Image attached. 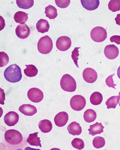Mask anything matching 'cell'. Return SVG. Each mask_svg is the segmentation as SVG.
I'll list each match as a JSON object with an SVG mask.
<instances>
[{"mask_svg": "<svg viewBox=\"0 0 120 150\" xmlns=\"http://www.w3.org/2000/svg\"><path fill=\"white\" fill-rule=\"evenodd\" d=\"M4 76L9 82L16 83L20 81L23 77L22 70L16 64L11 65L4 71Z\"/></svg>", "mask_w": 120, "mask_h": 150, "instance_id": "obj_1", "label": "cell"}, {"mask_svg": "<svg viewBox=\"0 0 120 150\" xmlns=\"http://www.w3.org/2000/svg\"><path fill=\"white\" fill-rule=\"evenodd\" d=\"M28 14L23 11H18L15 14L14 19L17 23L24 24L28 19Z\"/></svg>", "mask_w": 120, "mask_h": 150, "instance_id": "obj_21", "label": "cell"}, {"mask_svg": "<svg viewBox=\"0 0 120 150\" xmlns=\"http://www.w3.org/2000/svg\"><path fill=\"white\" fill-rule=\"evenodd\" d=\"M5 140L8 144L17 145L21 143L23 139L22 134L17 130L11 129L6 131L4 135Z\"/></svg>", "mask_w": 120, "mask_h": 150, "instance_id": "obj_4", "label": "cell"}, {"mask_svg": "<svg viewBox=\"0 0 120 150\" xmlns=\"http://www.w3.org/2000/svg\"><path fill=\"white\" fill-rule=\"evenodd\" d=\"M45 13L46 16L50 19H54L58 16L57 9L52 5H49L46 7Z\"/></svg>", "mask_w": 120, "mask_h": 150, "instance_id": "obj_25", "label": "cell"}, {"mask_svg": "<svg viewBox=\"0 0 120 150\" xmlns=\"http://www.w3.org/2000/svg\"><path fill=\"white\" fill-rule=\"evenodd\" d=\"M67 130L70 134L76 136L80 135L82 132V129L80 125L76 121L72 122L67 127Z\"/></svg>", "mask_w": 120, "mask_h": 150, "instance_id": "obj_16", "label": "cell"}, {"mask_svg": "<svg viewBox=\"0 0 120 150\" xmlns=\"http://www.w3.org/2000/svg\"><path fill=\"white\" fill-rule=\"evenodd\" d=\"M39 127L42 133H49L52 129V123L49 120L45 119L40 121L39 123Z\"/></svg>", "mask_w": 120, "mask_h": 150, "instance_id": "obj_18", "label": "cell"}, {"mask_svg": "<svg viewBox=\"0 0 120 150\" xmlns=\"http://www.w3.org/2000/svg\"><path fill=\"white\" fill-rule=\"evenodd\" d=\"M104 127L102 125V123H99L96 122L94 125H91L90 128L88 129L89 134L92 136H95L97 134H101L103 132V129Z\"/></svg>", "mask_w": 120, "mask_h": 150, "instance_id": "obj_19", "label": "cell"}, {"mask_svg": "<svg viewBox=\"0 0 120 150\" xmlns=\"http://www.w3.org/2000/svg\"><path fill=\"white\" fill-rule=\"evenodd\" d=\"M120 96H113L109 98L106 103L107 109H115L116 106L119 103Z\"/></svg>", "mask_w": 120, "mask_h": 150, "instance_id": "obj_26", "label": "cell"}, {"mask_svg": "<svg viewBox=\"0 0 120 150\" xmlns=\"http://www.w3.org/2000/svg\"><path fill=\"white\" fill-rule=\"evenodd\" d=\"M69 119L68 114L65 112H60L56 115L54 118L55 125L59 127H63L66 125Z\"/></svg>", "mask_w": 120, "mask_h": 150, "instance_id": "obj_13", "label": "cell"}, {"mask_svg": "<svg viewBox=\"0 0 120 150\" xmlns=\"http://www.w3.org/2000/svg\"><path fill=\"white\" fill-rule=\"evenodd\" d=\"M119 96H120V91L119 92ZM119 106H120V101L119 102Z\"/></svg>", "mask_w": 120, "mask_h": 150, "instance_id": "obj_39", "label": "cell"}, {"mask_svg": "<svg viewBox=\"0 0 120 150\" xmlns=\"http://www.w3.org/2000/svg\"><path fill=\"white\" fill-rule=\"evenodd\" d=\"M53 42L48 35L41 38L39 40L37 49L39 52L42 54L49 53L53 49Z\"/></svg>", "mask_w": 120, "mask_h": 150, "instance_id": "obj_3", "label": "cell"}, {"mask_svg": "<svg viewBox=\"0 0 120 150\" xmlns=\"http://www.w3.org/2000/svg\"><path fill=\"white\" fill-rule=\"evenodd\" d=\"M38 132H36L30 134L28 138L27 139V142L32 146L42 147V145L40 143L41 140H40V138L38 137Z\"/></svg>", "mask_w": 120, "mask_h": 150, "instance_id": "obj_20", "label": "cell"}, {"mask_svg": "<svg viewBox=\"0 0 120 150\" xmlns=\"http://www.w3.org/2000/svg\"><path fill=\"white\" fill-rule=\"evenodd\" d=\"M119 48L114 45H109L105 47L104 54L108 59L113 60L115 59L119 54Z\"/></svg>", "mask_w": 120, "mask_h": 150, "instance_id": "obj_11", "label": "cell"}, {"mask_svg": "<svg viewBox=\"0 0 120 150\" xmlns=\"http://www.w3.org/2000/svg\"><path fill=\"white\" fill-rule=\"evenodd\" d=\"M71 38L66 36H61L56 41V47L61 51H67L71 48Z\"/></svg>", "mask_w": 120, "mask_h": 150, "instance_id": "obj_8", "label": "cell"}, {"mask_svg": "<svg viewBox=\"0 0 120 150\" xmlns=\"http://www.w3.org/2000/svg\"><path fill=\"white\" fill-rule=\"evenodd\" d=\"M83 76L84 80L88 83L95 82L98 77L97 72L91 68H87L84 69Z\"/></svg>", "mask_w": 120, "mask_h": 150, "instance_id": "obj_9", "label": "cell"}, {"mask_svg": "<svg viewBox=\"0 0 120 150\" xmlns=\"http://www.w3.org/2000/svg\"><path fill=\"white\" fill-rule=\"evenodd\" d=\"M106 144L105 139L102 137H97L94 138L93 141V145L96 149H100L104 147Z\"/></svg>", "mask_w": 120, "mask_h": 150, "instance_id": "obj_29", "label": "cell"}, {"mask_svg": "<svg viewBox=\"0 0 120 150\" xmlns=\"http://www.w3.org/2000/svg\"><path fill=\"white\" fill-rule=\"evenodd\" d=\"M60 86L64 91L69 92H74L77 86L74 79L68 74L63 76L60 81Z\"/></svg>", "mask_w": 120, "mask_h": 150, "instance_id": "obj_2", "label": "cell"}, {"mask_svg": "<svg viewBox=\"0 0 120 150\" xmlns=\"http://www.w3.org/2000/svg\"><path fill=\"white\" fill-rule=\"evenodd\" d=\"M109 10L113 12L120 11V0H112L108 4Z\"/></svg>", "mask_w": 120, "mask_h": 150, "instance_id": "obj_28", "label": "cell"}, {"mask_svg": "<svg viewBox=\"0 0 120 150\" xmlns=\"http://www.w3.org/2000/svg\"><path fill=\"white\" fill-rule=\"evenodd\" d=\"M107 30L102 27H96L90 32V37L92 40L97 42H102L107 39Z\"/></svg>", "mask_w": 120, "mask_h": 150, "instance_id": "obj_5", "label": "cell"}, {"mask_svg": "<svg viewBox=\"0 0 120 150\" xmlns=\"http://www.w3.org/2000/svg\"><path fill=\"white\" fill-rule=\"evenodd\" d=\"M19 111L25 115L31 116L37 112V108L34 105L28 104H23L19 107Z\"/></svg>", "mask_w": 120, "mask_h": 150, "instance_id": "obj_14", "label": "cell"}, {"mask_svg": "<svg viewBox=\"0 0 120 150\" xmlns=\"http://www.w3.org/2000/svg\"><path fill=\"white\" fill-rule=\"evenodd\" d=\"M36 28L39 32L43 34L49 31L50 28L49 24L47 20L40 19L37 23Z\"/></svg>", "mask_w": 120, "mask_h": 150, "instance_id": "obj_17", "label": "cell"}, {"mask_svg": "<svg viewBox=\"0 0 120 150\" xmlns=\"http://www.w3.org/2000/svg\"><path fill=\"white\" fill-rule=\"evenodd\" d=\"M81 2L84 8L90 11L96 10L100 5L99 0H82Z\"/></svg>", "mask_w": 120, "mask_h": 150, "instance_id": "obj_15", "label": "cell"}, {"mask_svg": "<svg viewBox=\"0 0 120 150\" xmlns=\"http://www.w3.org/2000/svg\"><path fill=\"white\" fill-rule=\"evenodd\" d=\"M84 118L87 123L94 122L97 118V114L95 110L88 109L84 112Z\"/></svg>", "mask_w": 120, "mask_h": 150, "instance_id": "obj_22", "label": "cell"}, {"mask_svg": "<svg viewBox=\"0 0 120 150\" xmlns=\"http://www.w3.org/2000/svg\"><path fill=\"white\" fill-rule=\"evenodd\" d=\"M114 74H113L110 75V76H108L106 79V83L108 87H110V88H112L116 89L115 86L117 85L114 84V80L113 79V76Z\"/></svg>", "mask_w": 120, "mask_h": 150, "instance_id": "obj_34", "label": "cell"}, {"mask_svg": "<svg viewBox=\"0 0 120 150\" xmlns=\"http://www.w3.org/2000/svg\"><path fill=\"white\" fill-rule=\"evenodd\" d=\"M19 120V115L13 111L9 112L4 117L5 124L9 127L14 126L18 123Z\"/></svg>", "mask_w": 120, "mask_h": 150, "instance_id": "obj_12", "label": "cell"}, {"mask_svg": "<svg viewBox=\"0 0 120 150\" xmlns=\"http://www.w3.org/2000/svg\"><path fill=\"white\" fill-rule=\"evenodd\" d=\"M16 4L19 8L23 9H28L31 8L34 4L33 0H17Z\"/></svg>", "mask_w": 120, "mask_h": 150, "instance_id": "obj_27", "label": "cell"}, {"mask_svg": "<svg viewBox=\"0 0 120 150\" xmlns=\"http://www.w3.org/2000/svg\"><path fill=\"white\" fill-rule=\"evenodd\" d=\"M27 95L28 99L32 102L35 103L41 102L44 97L42 91L36 88L30 89L28 92Z\"/></svg>", "mask_w": 120, "mask_h": 150, "instance_id": "obj_7", "label": "cell"}, {"mask_svg": "<svg viewBox=\"0 0 120 150\" xmlns=\"http://www.w3.org/2000/svg\"><path fill=\"white\" fill-rule=\"evenodd\" d=\"M90 102L93 105H97L100 104L103 100L102 94L99 92L93 93L90 97Z\"/></svg>", "mask_w": 120, "mask_h": 150, "instance_id": "obj_24", "label": "cell"}, {"mask_svg": "<svg viewBox=\"0 0 120 150\" xmlns=\"http://www.w3.org/2000/svg\"><path fill=\"white\" fill-rule=\"evenodd\" d=\"M9 57L6 53L4 52H0V67L5 66L9 63Z\"/></svg>", "mask_w": 120, "mask_h": 150, "instance_id": "obj_31", "label": "cell"}, {"mask_svg": "<svg viewBox=\"0 0 120 150\" xmlns=\"http://www.w3.org/2000/svg\"><path fill=\"white\" fill-rule=\"evenodd\" d=\"M1 96H0V98H1L2 97V98L1 99V104L2 105H4V101L5 100V94L4 92V91L1 88Z\"/></svg>", "mask_w": 120, "mask_h": 150, "instance_id": "obj_36", "label": "cell"}, {"mask_svg": "<svg viewBox=\"0 0 120 150\" xmlns=\"http://www.w3.org/2000/svg\"><path fill=\"white\" fill-rule=\"evenodd\" d=\"M117 74H118L119 78L120 79V66L119 67L118 70H117Z\"/></svg>", "mask_w": 120, "mask_h": 150, "instance_id": "obj_38", "label": "cell"}, {"mask_svg": "<svg viewBox=\"0 0 120 150\" xmlns=\"http://www.w3.org/2000/svg\"><path fill=\"white\" fill-rule=\"evenodd\" d=\"M115 20L117 25L120 26V14L117 15V16L115 18Z\"/></svg>", "mask_w": 120, "mask_h": 150, "instance_id": "obj_37", "label": "cell"}, {"mask_svg": "<svg viewBox=\"0 0 120 150\" xmlns=\"http://www.w3.org/2000/svg\"><path fill=\"white\" fill-rule=\"evenodd\" d=\"M55 3L58 7L61 8H66L70 5L71 1L70 0H55Z\"/></svg>", "mask_w": 120, "mask_h": 150, "instance_id": "obj_33", "label": "cell"}, {"mask_svg": "<svg viewBox=\"0 0 120 150\" xmlns=\"http://www.w3.org/2000/svg\"><path fill=\"white\" fill-rule=\"evenodd\" d=\"M80 48H81V47H76V48H75L74 50L72 52L71 55L72 59L73 61L75 64L76 65V66L78 68H79V66H78V56H79L78 49H80Z\"/></svg>", "mask_w": 120, "mask_h": 150, "instance_id": "obj_32", "label": "cell"}, {"mask_svg": "<svg viewBox=\"0 0 120 150\" xmlns=\"http://www.w3.org/2000/svg\"><path fill=\"white\" fill-rule=\"evenodd\" d=\"M26 68L24 69V72L27 76L33 77L35 76L38 74V70L34 65H26Z\"/></svg>", "mask_w": 120, "mask_h": 150, "instance_id": "obj_23", "label": "cell"}, {"mask_svg": "<svg viewBox=\"0 0 120 150\" xmlns=\"http://www.w3.org/2000/svg\"><path fill=\"white\" fill-rule=\"evenodd\" d=\"M110 40L112 42H115L118 45L120 44V36L119 35H114L111 37Z\"/></svg>", "mask_w": 120, "mask_h": 150, "instance_id": "obj_35", "label": "cell"}, {"mask_svg": "<svg viewBox=\"0 0 120 150\" xmlns=\"http://www.w3.org/2000/svg\"><path fill=\"white\" fill-rule=\"evenodd\" d=\"M86 102L83 96L76 95L72 97L70 101V105L73 110L80 111L83 110L86 106Z\"/></svg>", "mask_w": 120, "mask_h": 150, "instance_id": "obj_6", "label": "cell"}, {"mask_svg": "<svg viewBox=\"0 0 120 150\" xmlns=\"http://www.w3.org/2000/svg\"><path fill=\"white\" fill-rule=\"evenodd\" d=\"M71 144L75 149L78 150H82L85 147V143L82 139L75 138L72 141Z\"/></svg>", "mask_w": 120, "mask_h": 150, "instance_id": "obj_30", "label": "cell"}, {"mask_svg": "<svg viewBox=\"0 0 120 150\" xmlns=\"http://www.w3.org/2000/svg\"><path fill=\"white\" fill-rule=\"evenodd\" d=\"M30 30L26 24H20L16 29V34L17 37L22 39H25L29 37Z\"/></svg>", "mask_w": 120, "mask_h": 150, "instance_id": "obj_10", "label": "cell"}]
</instances>
